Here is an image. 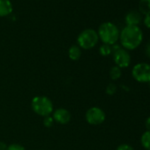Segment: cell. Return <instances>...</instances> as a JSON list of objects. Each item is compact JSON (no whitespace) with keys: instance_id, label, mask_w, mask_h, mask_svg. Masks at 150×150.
Wrapping results in <instances>:
<instances>
[{"instance_id":"19","label":"cell","mask_w":150,"mask_h":150,"mask_svg":"<svg viewBox=\"0 0 150 150\" xmlns=\"http://www.w3.org/2000/svg\"><path fill=\"white\" fill-rule=\"evenodd\" d=\"M117 150H134L133 147L128 144H121L117 146Z\"/></svg>"},{"instance_id":"23","label":"cell","mask_w":150,"mask_h":150,"mask_svg":"<svg viewBox=\"0 0 150 150\" xmlns=\"http://www.w3.org/2000/svg\"><path fill=\"white\" fill-rule=\"evenodd\" d=\"M145 124H146V127L147 131H149V132H150V117L146 118V123H145Z\"/></svg>"},{"instance_id":"12","label":"cell","mask_w":150,"mask_h":150,"mask_svg":"<svg viewBox=\"0 0 150 150\" xmlns=\"http://www.w3.org/2000/svg\"><path fill=\"white\" fill-rule=\"evenodd\" d=\"M139 11L142 15L150 14V0H139Z\"/></svg>"},{"instance_id":"4","label":"cell","mask_w":150,"mask_h":150,"mask_svg":"<svg viewBox=\"0 0 150 150\" xmlns=\"http://www.w3.org/2000/svg\"><path fill=\"white\" fill-rule=\"evenodd\" d=\"M99 41L98 34L96 30L88 28L83 30L77 38L78 46L83 50H91L93 49Z\"/></svg>"},{"instance_id":"6","label":"cell","mask_w":150,"mask_h":150,"mask_svg":"<svg viewBox=\"0 0 150 150\" xmlns=\"http://www.w3.org/2000/svg\"><path fill=\"white\" fill-rule=\"evenodd\" d=\"M105 113L99 107H91L86 112V120L92 125H98L104 122Z\"/></svg>"},{"instance_id":"8","label":"cell","mask_w":150,"mask_h":150,"mask_svg":"<svg viewBox=\"0 0 150 150\" xmlns=\"http://www.w3.org/2000/svg\"><path fill=\"white\" fill-rule=\"evenodd\" d=\"M71 113L69 110L64 108H59L53 112L52 118L54 122H57L60 125H66L71 121Z\"/></svg>"},{"instance_id":"3","label":"cell","mask_w":150,"mask_h":150,"mask_svg":"<svg viewBox=\"0 0 150 150\" xmlns=\"http://www.w3.org/2000/svg\"><path fill=\"white\" fill-rule=\"evenodd\" d=\"M31 107L34 112L41 117H48L53 111V103L47 96H35L33 98Z\"/></svg>"},{"instance_id":"20","label":"cell","mask_w":150,"mask_h":150,"mask_svg":"<svg viewBox=\"0 0 150 150\" xmlns=\"http://www.w3.org/2000/svg\"><path fill=\"white\" fill-rule=\"evenodd\" d=\"M144 25L147 28H150V14L145 16V18H144Z\"/></svg>"},{"instance_id":"13","label":"cell","mask_w":150,"mask_h":150,"mask_svg":"<svg viewBox=\"0 0 150 150\" xmlns=\"http://www.w3.org/2000/svg\"><path fill=\"white\" fill-rule=\"evenodd\" d=\"M141 145L142 146L146 149V150H150V132L146 131L142 135H141Z\"/></svg>"},{"instance_id":"18","label":"cell","mask_w":150,"mask_h":150,"mask_svg":"<svg viewBox=\"0 0 150 150\" xmlns=\"http://www.w3.org/2000/svg\"><path fill=\"white\" fill-rule=\"evenodd\" d=\"M6 150H26V149L23 146L14 143V144H11L10 146H8Z\"/></svg>"},{"instance_id":"24","label":"cell","mask_w":150,"mask_h":150,"mask_svg":"<svg viewBox=\"0 0 150 150\" xmlns=\"http://www.w3.org/2000/svg\"><path fill=\"white\" fill-rule=\"evenodd\" d=\"M148 83H149V87H150V81H149V82H148Z\"/></svg>"},{"instance_id":"1","label":"cell","mask_w":150,"mask_h":150,"mask_svg":"<svg viewBox=\"0 0 150 150\" xmlns=\"http://www.w3.org/2000/svg\"><path fill=\"white\" fill-rule=\"evenodd\" d=\"M119 40L125 50H133L141 44L143 33L138 26H126L121 30Z\"/></svg>"},{"instance_id":"16","label":"cell","mask_w":150,"mask_h":150,"mask_svg":"<svg viewBox=\"0 0 150 150\" xmlns=\"http://www.w3.org/2000/svg\"><path fill=\"white\" fill-rule=\"evenodd\" d=\"M117 92V86L113 83H110L106 88V94L109 96H113Z\"/></svg>"},{"instance_id":"9","label":"cell","mask_w":150,"mask_h":150,"mask_svg":"<svg viewBox=\"0 0 150 150\" xmlns=\"http://www.w3.org/2000/svg\"><path fill=\"white\" fill-rule=\"evenodd\" d=\"M125 21L127 26H138L142 21V15L139 12L131 11L125 15Z\"/></svg>"},{"instance_id":"17","label":"cell","mask_w":150,"mask_h":150,"mask_svg":"<svg viewBox=\"0 0 150 150\" xmlns=\"http://www.w3.org/2000/svg\"><path fill=\"white\" fill-rule=\"evenodd\" d=\"M54 124V119L52 118V117L50 116H48V117H45L44 119H43V125L44 126L46 127H51Z\"/></svg>"},{"instance_id":"5","label":"cell","mask_w":150,"mask_h":150,"mask_svg":"<svg viewBox=\"0 0 150 150\" xmlns=\"http://www.w3.org/2000/svg\"><path fill=\"white\" fill-rule=\"evenodd\" d=\"M132 74L133 79L140 83H148L150 81V64L146 63H139L132 68Z\"/></svg>"},{"instance_id":"22","label":"cell","mask_w":150,"mask_h":150,"mask_svg":"<svg viewBox=\"0 0 150 150\" xmlns=\"http://www.w3.org/2000/svg\"><path fill=\"white\" fill-rule=\"evenodd\" d=\"M6 149H7V145L3 141H0V150H6Z\"/></svg>"},{"instance_id":"14","label":"cell","mask_w":150,"mask_h":150,"mask_svg":"<svg viewBox=\"0 0 150 150\" xmlns=\"http://www.w3.org/2000/svg\"><path fill=\"white\" fill-rule=\"evenodd\" d=\"M110 76L113 81H117L121 77V69L117 67V65L111 67L110 71Z\"/></svg>"},{"instance_id":"2","label":"cell","mask_w":150,"mask_h":150,"mask_svg":"<svg viewBox=\"0 0 150 150\" xmlns=\"http://www.w3.org/2000/svg\"><path fill=\"white\" fill-rule=\"evenodd\" d=\"M99 39L103 42V44L113 45L116 44L119 39V30L117 27L111 22H104L101 24L97 31Z\"/></svg>"},{"instance_id":"11","label":"cell","mask_w":150,"mask_h":150,"mask_svg":"<svg viewBox=\"0 0 150 150\" xmlns=\"http://www.w3.org/2000/svg\"><path fill=\"white\" fill-rule=\"evenodd\" d=\"M68 56L71 60L77 61L81 57V49L78 45H72L68 50Z\"/></svg>"},{"instance_id":"10","label":"cell","mask_w":150,"mask_h":150,"mask_svg":"<svg viewBox=\"0 0 150 150\" xmlns=\"http://www.w3.org/2000/svg\"><path fill=\"white\" fill-rule=\"evenodd\" d=\"M13 12V5L10 0H0V17H6Z\"/></svg>"},{"instance_id":"7","label":"cell","mask_w":150,"mask_h":150,"mask_svg":"<svg viewBox=\"0 0 150 150\" xmlns=\"http://www.w3.org/2000/svg\"><path fill=\"white\" fill-rule=\"evenodd\" d=\"M113 60L117 67L125 68L128 67L131 63V56L126 50L120 48L117 51L113 52Z\"/></svg>"},{"instance_id":"25","label":"cell","mask_w":150,"mask_h":150,"mask_svg":"<svg viewBox=\"0 0 150 150\" xmlns=\"http://www.w3.org/2000/svg\"><path fill=\"white\" fill-rule=\"evenodd\" d=\"M42 150H43V149H42Z\"/></svg>"},{"instance_id":"15","label":"cell","mask_w":150,"mask_h":150,"mask_svg":"<svg viewBox=\"0 0 150 150\" xmlns=\"http://www.w3.org/2000/svg\"><path fill=\"white\" fill-rule=\"evenodd\" d=\"M99 52L102 56L103 57H107L109 55H110L112 53L111 51V46L108 45V44H103L100 49H99Z\"/></svg>"},{"instance_id":"21","label":"cell","mask_w":150,"mask_h":150,"mask_svg":"<svg viewBox=\"0 0 150 150\" xmlns=\"http://www.w3.org/2000/svg\"><path fill=\"white\" fill-rule=\"evenodd\" d=\"M145 52H146V55L150 58V42H148L146 46V49H145Z\"/></svg>"}]
</instances>
